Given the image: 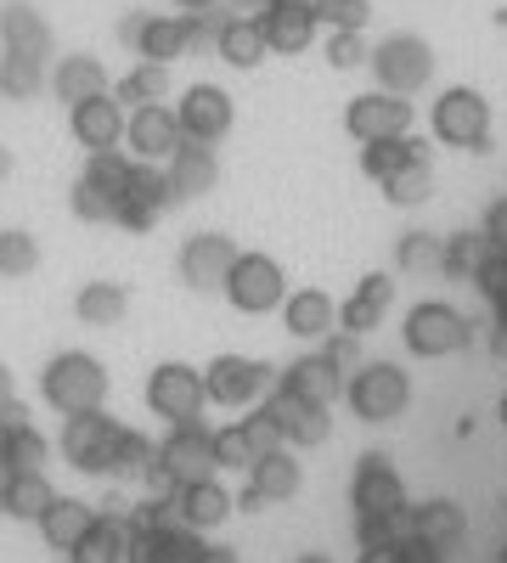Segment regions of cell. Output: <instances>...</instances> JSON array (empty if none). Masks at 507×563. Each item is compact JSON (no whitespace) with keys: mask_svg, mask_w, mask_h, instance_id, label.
Masks as SVG:
<instances>
[{"mask_svg":"<svg viewBox=\"0 0 507 563\" xmlns=\"http://www.w3.org/2000/svg\"><path fill=\"white\" fill-rule=\"evenodd\" d=\"M260 34L271 52H305L310 34H316V7L310 0H271V7L260 12Z\"/></svg>","mask_w":507,"mask_h":563,"instance_id":"obj_20","label":"cell"},{"mask_svg":"<svg viewBox=\"0 0 507 563\" xmlns=\"http://www.w3.org/2000/svg\"><path fill=\"white\" fill-rule=\"evenodd\" d=\"M175 7H180V12H209L214 0H175Z\"/></svg>","mask_w":507,"mask_h":563,"instance_id":"obj_51","label":"cell"},{"mask_svg":"<svg viewBox=\"0 0 507 563\" xmlns=\"http://www.w3.org/2000/svg\"><path fill=\"white\" fill-rule=\"evenodd\" d=\"M40 395L63 417L97 411L108 400V372H102L97 355H85V350H57L52 361H45V372H40Z\"/></svg>","mask_w":507,"mask_h":563,"instance_id":"obj_1","label":"cell"},{"mask_svg":"<svg viewBox=\"0 0 507 563\" xmlns=\"http://www.w3.org/2000/svg\"><path fill=\"white\" fill-rule=\"evenodd\" d=\"M12 175V147H0V180Z\"/></svg>","mask_w":507,"mask_h":563,"instance_id":"obj_52","label":"cell"},{"mask_svg":"<svg viewBox=\"0 0 507 563\" xmlns=\"http://www.w3.org/2000/svg\"><path fill=\"white\" fill-rule=\"evenodd\" d=\"M34 271H40V238L34 231H0V276L23 282Z\"/></svg>","mask_w":507,"mask_h":563,"instance_id":"obj_38","label":"cell"},{"mask_svg":"<svg viewBox=\"0 0 507 563\" xmlns=\"http://www.w3.org/2000/svg\"><path fill=\"white\" fill-rule=\"evenodd\" d=\"M203 406H209V395H203V372H198V366H187V361H158V366L147 372V411L164 417L169 429H175V422H198Z\"/></svg>","mask_w":507,"mask_h":563,"instance_id":"obj_3","label":"cell"},{"mask_svg":"<svg viewBox=\"0 0 507 563\" xmlns=\"http://www.w3.org/2000/svg\"><path fill=\"white\" fill-rule=\"evenodd\" d=\"M52 462V440H45L34 422H12V440H7V474H45Z\"/></svg>","mask_w":507,"mask_h":563,"instance_id":"obj_37","label":"cell"},{"mask_svg":"<svg viewBox=\"0 0 507 563\" xmlns=\"http://www.w3.org/2000/svg\"><path fill=\"white\" fill-rule=\"evenodd\" d=\"M395 563H440V552L423 547V541H400V547H395Z\"/></svg>","mask_w":507,"mask_h":563,"instance_id":"obj_47","label":"cell"},{"mask_svg":"<svg viewBox=\"0 0 507 563\" xmlns=\"http://www.w3.org/2000/svg\"><path fill=\"white\" fill-rule=\"evenodd\" d=\"M283 445V434H276V422L265 417V411H254V417H238L232 429H214V467H249L265 456V451H276Z\"/></svg>","mask_w":507,"mask_h":563,"instance_id":"obj_11","label":"cell"},{"mask_svg":"<svg viewBox=\"0 0 507 563\" xmlns=\"http://www.w3.org/2000/svg\"><path fill=\"white\" fill-rule=\"evenodd\" d=\"M90 519H97V507H90V501H79V496H52V507H45L40 519H34V530H40V541H45V547L74 552V547L85 541Z\"/></svg>","mask_w":507,"mask_h":563,"instance_id":"obj_24","label":"cell"},{"mask_svg":"<svg viewBox=\"0 0 507 563\" xmlns=\"http://www.w3.org/2000/svg\"><path fill=\"white\" fill-rule=\"evenodd\" d=\"M12 422H23V406H0V479H7V440H12Z\"/></svg>","mask_w":507,"mask_h":563,"instance_id":"obj_46","label":"cell"},{"mask_svg":"<svg viewBox=\"0 0 507 563\" xmlns=\"http://www.w3.org/2000/svg\"><path fill=\"white\" fill-rule=\"evenodd\" d=\"M411 124V108L400 102V97H355L350 102V113H344V130L355 135V141H389V135H400Z\"/></svg>","mask_w":507,"mask_h":563,"instance_id":"obj_23","label":"cell"},{"mask_svg":"<svg viewBox=\"0 0 507 563\" xmlns=\"http://www.w3.org/2000/svg\"><path fill=\"white\" fill-rule=\"evenodd\" d=\"M153 462L175 485H192V479H214V429L198 417V422H175L164 429V440L153 445Z\"/></svg>","mask_w":507,"mask_h":563,"instance_id":"obj_4","label":"cell"},{"mask_svg":"<svg viewBox=\"0 0 507 563\" xmlns=\"http://www.w3.org/2000/svg\"><path fill=\"white\" fill-rule=\"evenodd\" d=\"M175 124L187 141H203V147H214V141L232 130V97H225L220 85H192L187 97L175 102Z\"/></svg>","mask_w":507,"mask_h":563,"instance_id":"obj_13","label":"cell"},{"mask_svg":"<svg viewBox=\"0 0 507 563\" xmlns=\"http://www.w3.org/2000/svg\"><path fill=\"white\" fill-rule=\"evenodd\" d=\"M225 299H232L243 316H265L288 299V282H283V265L271 254H238L232 271H225Z\"/></svg>","mask_w":507,"mask_h":563,"instance_id":"obj_5","label":"cell"},{"mask_svg":"<svg viewBox=\"0 0 507 563\" xmlns=\"http://www.w3.org/2000/svg\"><path fill=\"white\" fill-rule=\"evenodd\" d=\"M232 260H238L232 238H220V231H198V238H187V249H180V282H187L192 294H214V288H225Z\"/></svg>","mask_w":507,"mask_h":563,"instance_id":"obj_16","label":"cell"},{"mask_svg":"<svg viewBox=\"0 0 507 563\" xmlns=\"http://www.w3.org/2000/svg\"><path fill=\"white\" fill-rule=\"evenodd\" d=\"M130 310V288L124 282H85V288L74 294V316L85 327H119Z\"/></svg>","mask_w":507,"mask_h":563,"instance_id":"obj_32","label":"cell"},{"mask_svg":"<svg viewBox=\"0 0 507 563\" xmlns=\"http://www.w3.org/2000/svg\"><path fill=\"white\" fill-rule=\"evenodd\" d=\"M130 512H119V507H102L97 519H90V530H85V541L68 552V563H124L130 558Z\"/></svg>","mask_w":507,"mask_h":563,"instance_id":"obj_22","label":"cell"},{"mask_svg":"<svg viewBox=\"0 0 507 563\" xmlns=\"http://www.w3.org/2000/svg\"><path fill=\"white\" fill-rule=\"evenodd\" d=\"M299 563H333V558H321V552H310V558H299Z\"/></svg>","mask_w":507,"mask_h":563,"instance_id":"obj_54","label":"cell"},{"mask_svg":"<svg viewBox=\"0 0 507 563\" xmlns=\"http://www.w3.org/2000/svg\"><path fill=\"white\" fill-rule=\"evenodd\" d=\"M294 395H305V400H316V406H328L339 389H344V372L328 361V355H305L299 366H288V378H283Z\"/></svg>","mask_w":507,"mask_h":563,"instance_id":"obj_35","label":"cell"},{"mask_svg":"<svg viewBox=\"0 0 507 563\" xmlns=\"http://www.w3.org/2000/svg\"><path fill=\"white\" fill-rule=\"evenodd\" d=\"M0 496H7V519H23V525H34L45 507H52V479L45 474H7L0 479Z\"/></svg>","mask_w":507,"mask_h":563,"instance_id":"obj_36","label":"cell"},{"mask_svg":"<svg viewBox=\"0 0 507 563\" xmlns=\"http://www.w3.org/2000/svg\"><path fill=\"white\" fill-rule=\"evenodd\" d=\"M502 422H507V395H502Z\"/></svg>","mask_w":507,"mask_h":563,"instance_id":"obj_55","label":"cell"},{"mask_svg":"<svg viewBox=\"0 0 507 563\" xmlns=\"http://www.w3.org/2000/svg\"><path fill=\"white\" fill-rule=\"evenodd\" d=\"M113 79H108V68L90 57V52H74V57H57V68H52V90H57V102H85V97H102Z\"/></svg>","mask_w":507,"mask_h":563,"instance_id":"obj_28","label":"cell"},{"mask_svg":"<svg viewBox=\"0 0 507 563\" xmlns=\"http://www.w3.org/2000/svg\"><path fill=\"white\" fill-rule=\"evenodd\" d=\"M440 254H434V238H423V231H411V238L400 243V265L406 271H429Z\"/></svg>","mask_w":507,"mask_h":563,"instance_id":"obj_44","label":"cell"},{"mask_svg":"<svg viewBox=\"0 0 507 563\" xmlns=\"http://www.w3.org/2000/svg\"><path fill=\"white\" fill-rule=\"evenodd\" d=\"M406 525H411V541H423V547L445 552V547L463 541V507L429 501V507H418V512H406Z\"/></svg>","mask_w":507,"mask_h":563,"instance_id":"obj_33","label":"cell"},{"mask_svg":"<svg viewBox=\"0 0 507 563\" xmlns=\"http://www.w3.org/2000/svg\"><path fill=\"white\" fill-rule=\"evenodd\" d=\"M119 434H124V422H119V417H108L102 406H97V411H74V417H63L57 451L68 456V467H79V474H90V479H108Z\"/></svg>","mask_w":507,"mask_h":563,"instance_id":"obj_2","label":"cell"},{"mask_svg":"<svg viewBox=\"0 0 507 563\" xmlns=\"http://www.w3.org/2000/svg\"><path fill=\"white\" fill-rule=\"evenodd\" d=\"M265 417L276 422V434L294 440V445H321V440H328V429H333V422H328V406H316V400L294 395L288 384L265 400Z\"/></svg>","mask_w":507,"mask_h":563,"instance_id":"obj_17","label":"cell"},{"mask_svg":"<svg viewBox=\"0 0 507 563\" xmlns=\"http://www.w3.org/2000/svg\"><path fill=\"white\" fill-rule=\"evenodd\" d=\"M169 203H175V192H169V175H164V169H153V164H135L113 220H119L124 231H153V225H158V214H164Z\"/></svg>","mask_w":507,"mask_h":563,"instance_id":"obj_10","label":"cell"},{"mask_svg":"<svg viewBox=\"0 0 507 563\" xmlns=\"http://www.w3.org/2000/svg\"><path fill=\"white\" fill-rule=\"evenodd\" d=\"M203 541L192 530H180V525H147V530H135L130 536V558L124 563H192Z\"/></svg>","mask_w":507,"mask_h":563,"instance_id":"obj_25","label":"cell"},{"mask_svg":"<svg viewBox=\"0 0 507 563\" xmlns=\"http://www.w3.org/2000/svg\"><path fill=\"white\" fill-rule=\"evenodd\" d=\"M214 52L220 63H232V68H260L265 63V34H260V18H225L214 29Z\"/></svg>","mask_w":507,"mask_h":563,"instance_id":"obj_31","label":"cell"},{"mask_svg":"<svg viewBox=\"0 0 507 563\" xmlns=\"http://www.w3.org/2000/svg\"><path fill=\"white\" fill-rule=\"evenodd\" d=\"M299 462L276 445V451H265L254 467H249V485H243V507L254 512V507H265V501H288V496H299Z\"/></svg>","mask_w":507,"mask_h":563,"instance_id":"obj_19","label":"cell"},{"mask_svg":"<svg viewBox=\"0 0 507 563\" xmlns=\"http://www.w3.org/2000/svg\"><path fill=\"white\" fill-rule=\"evenodd\" d=\"M491 243H496V249L507 254V198H502V203L491 209Z\"/></svg>","mask_w":507,"mask_h":563,"instance_id":"obj_48","label":"cell"},{"mask_svg":"<svg viewBox=\"0 0 507 563\" xmlns=\"http://www.w3.org/2000/svg\"><path fill=\"white\" fill-rule=\"evenodd\" d=\"M169 512H175L180 530L203 536V530L232 519V496H225V485H214V479H192V485H175L169 490Z\"/></svg>","mask_w":507,"mask_h":563,"instance_id":"obj_18","label":"cell"},{"mask_svg":"<svg viewBox=\"0 0 507 563\" xmlns=\"http://www.w3.org/2000/svg\"><path fill=\"white\" fill-rule=\"evenodd\" d=\"M411 400V384H406V372L389 366V361H373V366H361L355 378H350V411L361 422H389L400 417Z\"/></svg>","mask_w":507,"mask_h":563,"instance_id":"obj_6","label":"cell"},{"mask_svg":"<svg viewBox=\"0 0 507 563\" xmlns=\"http://www.w3.org/2000/svg\"><path fill=\"white\" fill-rule=\"evenodd\" d=\"M198 34H203V23L192 12H153V18H142V23L130 29L135 57H142V63H164V68L175 57H187Z\"/></svg>","mask_w":507,"mask_h":563,"instance_id":"obj_9","label":"cell"},{"mask_svg":"<svg viewBox=\"0 0 507 563\" xmlns=\"http://www.w3.org/2000/svg\"><path fill=\"white\" fill-rule=\"evenodd\" d=\"M164 175H169V192L175 198H203L209 186L220 180V164H214V153L203 147V141H180L175 158L164 164Z\"/></svg>","mask_w":507,"mask_h":563,"instance_id":"obj_26","label":"cell"},{"mask_svg":"<svg viewBox=\"0 0 507 563\" xmlns=\"http://www.w3.org/2000/svg\"><path fill=\"white\" fill-rule=\"evenodd\" d=\"M243 7H249V12H265V7H271V0H243Z\"/></svg>","mask_w":507,"mask_h":563,"instance_id":"obj_53","label":"cell"},{"mask_svg":"<svg viewBox=\"0 0 507 563\" xmlns=\"http://www.w3.org/2000/svg\"><path fill=\"white\" fill-rule=\"evenodd\" d=\"M124 119H130V113L108 97V90H102V97H85V102L68 108V130H74V141H79L85 153H119Z\"/></svg>","mask_w":507,"mask_h":563,"instance_id":"obj_15","label":"cell"},{"mask_svg":"<svg viewBox=\"0 0 507 563\" xmlns=\"http://www.w3.org/2000/svg\"><path fill=\"white\" fill-rule=\"evenodd\" d=\"M18 400V378H12V366L0 361V406H12Z\"/></svg>","mask_w":507,"mask_h":563,"instance_id":"obj_50","label":"cell"},{"mask_svg":"<svg viewBox=\"0 0 507 563\" xmlns=\"http://www.w3.org/2000/svg\"><path fill=\"white\" fill-rule=\"evenodd\" d=\"M271 389V366L249 361V355H214L203 366V395L214 406H254Z\"/></svg>","mask_w":507,"mask_h":563,"instance_id":"obj_8","label":"cell"},{"mask_svg":"<svg viewBox=\"0 0 507 563\" xmlns=\"http://www.w3.org/2000/svg\"><path fill=\"white\" fill-rule=\"evenodd\" d=\"M423 74H429V52H423V40H384L378 45V79L389 85V97H400V90H411V85H423Z\"/></svg>","mask_w":507,"mask_h":563,"instance_id":"obj_27","label":"cell"},{"mask_svg":"<svg viewBox=\"0 0 507 563\" xmlns=\"http://www.w3.org/2000/svg\"><path fill=\"white\" fill-rule=\"evenodd\" d=\"M406 344L418 350V355H456V350L469 344V321L456 316L451 305H434L429 299V305H418V310L406 316Z\"/></svg>","mask_w":507,"mask_h":563,"instance_id":"obj_14","label":"cell"},{"mask_svg":"<svg viewBox=\"0 0 507 563\" xmlns=\"http://www.w3.org/2000/svg\"><path fill=\"white\" fill-rule=\"evenodd\" d=\"M485 130H491V108L480 90H445L434 102V135L451 141V147H485Z\"/></svg>","mask_w":507,"mask_h":563,"instance_id":"obj_12","label":"cell"},{"mask_svg":"<svg viewBox=\"0 0 507 563\" xmlns=\"http://www.w3.org/2000/svg\"><path fill=\"white\" fill-rule=\"evenodd\" d=\"M108 97H113L124 113L153 108V102L169 97V68H164V63H135V68H124V74L108 85Z\"/></svg>","mask_w":507,"mask_h":563,"instance_id":"obj_29","label":"cell"},{"mask_svg":"<svg viewBox=\"0 0 507 563\" xmlns=\"http://www.w3.org/2000/svg\"><path fill=\"white\" fill-rule=\"evenodd\" d=\"M316 23H333L339 34H355V29L366 23V0H321Z\"/></svg>","mask_w":507,"mask_h":563,"instance_id":"obj_43","label":"cell"},{"mask_svg":"<svg viewBox=\"0 0 507 563\" xmlns=\"http://www.w3.org/2000/svg\"><path fill=\"white\" fill-rule=\"evenodd\" d=\"M328 57H333V68H355V63H361V40H355V34H339V40L328 45Z\"/></svg>","mask_w":507,"mask_h":563,"instance_id":"obj_45","label":"cell"},{"mask_svg":"<svg viewBox=\"0 0 507 563\" xmlns=\"http://www.w3.org/2000/svg\"><path fill=\"white\" fill-rule=\"evenodd\" d=\"M389 294H395L389 276H361V288L344 299V327L350 333H373V327L384 321V310H389Z\"/></svg>","mask_w":507,"mask_h":563,"instance_id":"obj_34","label":"cell"},{"mask_svg":"<svg viewBox=\"0 0 507 563\" xmlns=\"http://www.w3.org/2000/svg\"><path fill=\"white\" fill-rule=\"evenodd\" d=\"M192 563H238V552H232V547H198Z\"/></svg>","mask_w":507,"mask_h":563,"instance_id":"obj_49","label":"cell"},{"mask_svg":"<svg viewBox=\"0 0 507 563\" xmlns=\"http://www.w3.org/2000/svg\"><path fill=\"white\" fill-rule=\"evenodd\" d=\"M429 186H434V175H429V164H423V153H418V158H406V164L384 180V192H389L395 203H423Z\"/></svg>","mask_w":507,"mask_h":563,"instance_id":"obj_41","label":"cell"},{"mask_svg":"<svg viewBox=\"0 0 507 563\" xmlns=\"http://www.w3.org/2000/svg\"><path fill=\"white\" fill-rule=\"evenodd\" d=\"M68 209H74L85 225H108V220H113V198H108L90 175H79V180L68 186Z\"/></svg>","mask_w":507,"mask_h":563,"instance_id":"obj_42","label":"cell"},{"mask_svg":"<svg viewBox=\"0 0 507 563\" xmlns=\"http://www.w3.org/2000/svg\"><path fill=\"white\" fill-rule=\"evenodd\" d=\"M45 85V63H34V57H0V97L7 102H29L34 90Z\"/></svg>","mask_w":507,"mask_h":563,"instance_id":"obj_39","label":"cell"},{"mask_svg":"<svg viewBox=\"0 0 507 563\" xmlns=\"http://www.w3.org/2000/svg\"><path fill=\"white\" fill-rule=\"evenodd\" d=\"M180 141H187V135H180V124H175V108H164V102L135 108V113L124 119V158H130V164L164 169V164L175 158Z\"/></svg>","mask_w":507,"mask_h":563,"instance_id":"obj_7","label":"cell"},{"mask_svg":"<svg viewBox=\"0 0 507 563\" xmlns=\"http://www.w3.org/2000/svg\"><path fill=\"white\" fill-rule=\"evenodd\" d=\"M153 467V440L147 434H135V429H124L119 434V445H113V467H108V479H142Z\"/></svg>","mask_w":507,"mask_h":563,"instance_id":"obj_40","label":"cell"},{"mask_svg":"<svg viewBox=\"0 0 507 563\" xmlns=\"http://www.w3.org/2000/svg\"><path fill=\"white\" fill-rule=\"evenodd\" d=\"M0 40H7V52L12 57H34V63H45L52 57V23H45L29 0H7L0 7Z\"/></svg>","mask_w":507,"mask_h":563,"instance_id":"obj_21","label":"cell"},{"mask_svg":"<svg viewBox=\"0 0 507 563\" xmlns=\"http://www.w3.org/2000/svg\"><path fill=\"white\" fill-rule=\"evenodd\" d=\"M283 321H288V333H294V339H321V333H333L339 305L321 294V288H299V294L283 299Z\"/></svg>","mask_w":507,"mask_h":563,"instance_id":"obj_30","label":"cell"}]
</instances>
